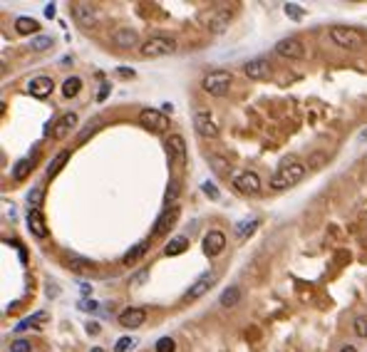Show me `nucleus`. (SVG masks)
Instances as JSON below:
<instances>
[{"label":"nucleus","instance_id":"1","mask_svg":"<svg viewBox=\"0 0 367 352\" xmlns=\"http://www.w3.org/2000/svg\"><path fill=\"white\" fill-rule=\"evenodd\" d=\"M305 171H308V167H305L303 161L286 159L280 167L275 169V174H273V179H271V188L283 191V188H290V186L300 184V181H303V176H305Z\"/></svg>","mask_w":367,"mask_h":352},{"label":"nucleus","instance_id":"2","mask_svg":"<svg viewBox=\"0 0 367 352\" xmlns=\"http://www.w3.org/2000/svg\"><path fill=\"white\" fill-rule=\"evenodd\" d=\"M330 40H332L337 47H343V50H360V47L367 45V37L362 30L345 28V25H335V28L330 30Z\"/></svg>","mask_w":367,"mask_h":352},{"label":"nucleus","instance_id":"3","mask_svg":"<svg viewBox=\"0 0 367 352\" xmlns=\"http://www.w3.org/2000/svg\"><path fill=\"white\" fill-rule=\"evenodd\" d=\"M174 52H176L174 37L156 35V37H149L147 42H142V55L144 57H164V55H174Z\"/></svg>","mask_w":367,"mask_h":352},{"label":"nucleus","instance_id":"4","mask_svg":"<svg viewBox=\"0 0 367 352\" xmlns=\"http://www.w3.org/2000/svg\"><path fill=\"white\" fill-rule=\"evenodd\" d=\"M231 82H233L231 72L218 70V72H209V74H206V77L201 79V87H204V92L213 94V97H223V94L229 92Z\"/></svg>","mask_w":367,"mask_h":352},{"label":"nucleus","instance_id":"5","mask_svg":"<svg viewBox=\"0 0 367 352\" xmlns=\"http://www.w3.org/2000/svg\"><path fill=\"white\" fill-rule=\"evenodd\" d=\"M216 280H218V273H216V270H206L204 276H199V278L191 283V288L186 290L184 300H189V303L199 300L204 293H209V288H213V283H216Z\"/></svg>","mask_w":367,"mask_h":352},{"label":"nucleus","instance_id":"6","mask_svg":"<svg viewBox=\"0 0 367 352\" xmlns=\"http://www.w3.org/2000/svg\"><path fill=\"white\" fill-rule=\"evenodd\" d=\"M275 52L280 57H288V60H303L305 57V45L298 37H283V40H278Z\"/></svg>","mask_w":367,"mask_h":352},{"label":"nucleus","instance_id":"7","mask_svg":"<svg viewBox=\"0 0 367 352\" xmlns=\"http://www.w3.org/2000/svg\"><path fill=\"white\" fill-rule=\"evenodd\" d=\"M139 124L147 127V129H152V131H166L169 129V119L164 117V112H159V110H142V114H139Z\"/></svg>","mask_w":367,"mask_h":352},{"label":"nucleus","instance_id":"8","mask_svg":"<svg viewBox=\"0 0 367 352\" xmlns=\"http://www.w3.org/2000/svg\"><path fill=\"white\" fill-rule=\"evenodd\" d=\"M233 188H238L241 194H258L261 191V179L256 171H241L233 176Z\"/></svg>","mask_w":367,"mask_h":352},{"label":"nucleus","instance_id":"9","mask_svg":"<svg viewBox=\"0 0 367 352\" xmlns=\"http://www.w3.org/2000/svg\"><path fill=\"white\" fill-rule=\"evenodd\" d=\"M243 72H246V77H248V79H256V82L268 79V77H271V62H268V60H263V57L248 60V62L243 65Z\"/></svg>","mask_w":367,"mask_h":352},{"label":"nucleus","instance_id":"10","mask_svg":"<svg viewBox=\"0 0 367 352\" xmlns=\"http://www.w3.org/2000/svg\"><path fill=\"white\" fill-rule=\"evenodd\" d=\"M193 129L199 131V137H204V139H216L218 137V127L213 124L209 112H196L193 114Z\"/></svg>","mask_w":367,"mask_h":352},{"label":"nucleus","instance_id":"11","mask_svg":"<svg viewBox=\"0 0 367 352\" xmlns=\"http://www.w3.org/2000/svg\"><path fill=\"white\" fill-rule=\"evenodd\" d=\"M72 15H75V20L82 28H92L97 22V8L90 5V3H75L72 5Z\"/></svg>","mask_w":367,"mask_h":352},{"label":"nucleus","instance_id":"12","mask_svg":"<svg viewBox=\"0 0 367 352\" xmlns=\"http://www.w3.org/2000/svg\"><path fill=\"white\" fill-rule=\"evenodd\" d=\"M55 90V82H52V77H47V74H40V77H33L30 82H27V92L33 94V97H47V94Z\"/></svg>","mask_w":367,"mask_h":352},{"label":"nucleus","instance_id":"13","mask_svg":"<svg viewBox=\"0 0 367 352\" xmlns=\"http://www.w3.org/2000/svg\"><path fill=\"white\" fill-rule=\"evenodd\" d=\"M147 320V310L144 308H127L124 313H119V325L122 328H142Z\"/></svg>","mask_w":367,"mask_h":352},{"label":"nucleus","instance_id":"14","mask_svg":"<svg viewBox=\"0 0 367 352\" xmlns=\"http://www.w3.org/2000/svg\"><path fill=\"white\" fill-rule=\"evenodd\" d=\"M176 219H179V206H166V208L161 211V216H159L156 223H154V236L166 233V231L176 223Z\"/></svg>","mask_w":367,"mask_h":352},{"label":"nucleus","instance_id":"15","mask_svg":"<svg viewBox=\"0 0 367 352\" xmlns=\"http://www.w3.org/2000/svg\"><path fill=\"white\" fill-rule=\"evenodd\" d=\"M226 248V236L221 233V231H209L206 236H204V253L206 256H218L221 251Z\"/></svg>","mask_w":367,"mask_h":352},{"label":"nucleus","instance_id":"16","mask_svg":"<svg viewBox=\"0 0 367 352\" xmlns=\"http://www.w3.org/2000/svg\"><path fill=\"white\" fill-rule=\"evenodd\" d=\"M75 124H77V114L75 112H67V114H62L58 122H55V127H52V137L55 139H65L70 129H75Z\"/></svg>","mask_w":367,"mask_h":352},{"label":"nucleus","instance_id":"17","mask_svg":"<svg viewBox=\"0 0 367 352\" xmlns=\"http://www.w3.org/2000/svg\"><path fill=\"white\" fill-rule=\"evenodd\" d=\"M27 226H30V233L35 238H45L47 236V223H45V216H42L40 208H33L27 213Z\"/></svg>","mask_w":367,"mask_h":352},{"label":"nucleus","instance_id":"18","mask_svg":"<svg viewBox=\"0 0 367 352\" xmlns=\"http://www.w3.org/2000/svg\"><path fill=\"white\" fill-rule=\"evenodd\" d=\"M136 30H132V28H119V30H115V35H112V42H115L117 47H122V50H129V47H134L136 45Z\"/></svg>","mask_w":367,"mask_h":352},{"label":"nucleus","instance_id":"19","mask_svg":"<svg viewBox=\"0 0 367 352\" xmlns=\"http://www.w3.org/2000/svg\"><path fill=\"white\" fill-rule=\"evenodd\" d=\"M166 149H169V154L176 159V164H184V161H186V142H184V137L172 134L169 142H166Z\"/></svg>","mask_w":367,"mask_h":352},{"label":"nucleus","instance_id":"20","mask_svg":"<svg viewBox=\"0 0 367 352\" xmlns=\"http://www.w3.org/2000/svg\"><path fill=\"white\" fill-rule=\"evenodd\" d=\"M67 268H70L72 273H87V270L95 268V260L79 258V256H70V258H67Z\"/></svg>","mask_w":367,"mask_h":352},{"label":"nucleus","instance_id":"21","mask_svg":"<svg viewBox=\"0 0 367 352\" xmlns=\"http://www.w3.org/2000/svg\"><path fill=\"white\" fill-rule=\"evenodd\" d=\"M186 248H189V238H186V236H176V238H172V241L166 243L164 253H166V256H181Z\"/></svg>","mask_w":367,"mask_h":352},{"label":"nucleus","instance_id":"22","mask_svg":"<svg viewBox=\"0 0 367 352\" xmlns=\"http://www.w3.org/2000/svg\"><path fill=\"white\" fill-rule=\"evenodd\" d=\"M238 300H241V288H226L221 297H218V303H221V308H236L238 305Z\"/></svg>","mask_w":367,"mask_h":352},{"label":"nucleus","instance_id":"23","mask_svg":"<svg viewBox=\"0 0 367 352\" xmlns=\"http://www.w3.org/2000/svg\"><path fill=\"white\" fill-rule=\"evenodd\" d=\"M15 30H18L20 35H30V33H38L40 25H38V20H33V18H27V15H22V18L15 20Z\"/></svg>","mask_w":367,"mask_h":352},{"label":"nucleus","instance_id":"24","mask_svg":"<svg viewBox=\"0 0 367 352\" xmlns=\"http://www.w3.org/2000/svg\"><path fill=\"white\" fill-rule=\"evenodd\" d=\"M204 22H209V28H211L213 33H223V28H226V22H229V15L226 13H218V15H204Z\"/></svg>","mask_w":367,"mask_h":352},{"label":"nucleus","instance_id":"25","mask_svg":"<svg viewBox=\"0 0 367 352\" xmlns=\"http://www.w3.org/2000/svg\"><path fill=\"white\" fill-rule=\"evenodd\" d=\"M147 246H149L147 241H139V243L134 246V248H132V251H129V253H127V256L122 258V263H124V265H134L136 260H139L142 256H144V253H147Z\"/></svg>","mask_w":367,"mask_h":352},{"label":"nucleus","instance_id":"26","mask_svg":"<svg viewBox=\"0 0 367 352\" xmlns=\"http://www.w3.org/2000/svg\"><path fill=\"white\" fill-rule=\"evenodd\" d=\"M67 159H70V149H65V151H60L58 156H55V159H52V161L47 164V179H52V176L58 174L60 169H62V164H65Z\"/></svg>","mask_w":367,"mask_h":352},{"label":"nucleus","instance_id":"27","mask_svg":"<svg viewBox=\"0 0 367 352\" xmlns=\"http://www.w3.org/2000/svg\"><path fill=\"white\" fill-rule=\"evenodd\" d=\"M79 90H82V79H79V77H67V79L62 82V94H65V97H77Z\"/></svg>","mask_w":367,"mask_h":352},{"label":"nucleus","instance_id":"28","mask_svg":"<svg viewBox=\"0 0 367 352\" xmlns=\"http://www.w3.org/2000/svg\"><path fill=\"white\" fill-rule=\"evenodd\" d=\"M30 171H33V159H20L18 164L13 167V179H15V181H22Z\"/></svg>","mask_w":367,"mask_h":352},{"label":"nucleus","instance_id":"29","mask_svg":"<svg viewBox=\"0 0 367 352\" xmlns=\"http://www.w3.org/2000/svg\"><path fill=\"white\" fill-rule=\"evenodd\" d=\"M42 201H45V188H42V186H33L30 194H27V206H30V211H33V208H40Z\"/></svg>","mask_w":367,"mask_h":352},{"label":"nucleus","instance_id":"30","mask_svg":"<svg viewBox=\"0 0 367 352\" xmlns=\"http://www.w3.org/2000/svg\"><path fill=\"white\" fill-rule=\"evenodd\" d=\"M45 313H38V315L33 317H25V320H20L18 325H15V333H22V330H30V328H35V325H40V322H45Z\"/></svg>","mask_w":367,"mask_h":352},{"label":"nucleus","instance_id":"31","mask_svg":"<svg viewBox=\"0 0 367 352\" xmlns=\"http://www.w3.org/2000/svg\"><path fill=\"white\" fill-rule=\"evenodd\" d=\"M50 47H52V37L40 35V37H33V40H30V50H35V52H45V50H50Z\"/></svg>","mask_w":367,"mask_h":352},{"label":"nucleus","instance_id":"32","mask_svg":"<svg viewBox=\"0 0 367 352\" xmlns=\"http://www.w3.org/2000/svg\"><path fill=\"white\" fill-rule=\"evenodd\" d=\"M258 223H261L258 219H248V221H241L238 226H236V233H238L241 238H243V236H251L253 231L258 228Z\"/></svg>","mask_w":367,"mask_h":352},{"label":"nucleus","instance_id":"33","mask_svg":"<svg viewBox=\"0 0 367 352\" xmlns=\"http://www.w3.org/2000/svg\"><path fill=\"white\" fill-rule=\"evenodd\" d=\"M283 10H286V15H288L290 20H303L305 18V13H303V8H300L298 3H286Z\"/></svg>","mask_w":367,"mask_h":352},{"label":"nucleus","instance_id":"34","mask_svg":"<svg viewBox=\"0 0 367 352\" xmlns=\"http://www.w3.org/2000/svg\"><path fill=\"white\" fill-rule=\"evenodd\" d=\"M97 127H99V119H92V122H90V124H87V127L77 134V144H84V142H87V137H92V134L97 131Z\"/></svg>","mask_w":367,"mask_h":352},{"label":"nucleus","instance_id":"35","mask_svg":"<svg viewBox=\"0 0 367 352\" xmlns=\"http://www.w3.org/2000/svg\"><path fill=\"white\" fill-rule=\"evenodd\" d=\"M352 330L357 337H367V315H357L352 322Z\"/></svg>","mask_w":367,"mask_h":352},{"label":"nucleus","instance_id":"36","mask_svg":"<svg viewBox=\"0 0 367 352\" xmlns=\"http://www.w3.org/2000/svg\"><path fill=\"white\" fill-rule=\"evenodd\" d=\"M154 347H156V352H176V342L172 337H159Z\"/></svg>","mask_w":367,"mask_h":352},{"label":"nucleus","instance_id":"37","mask_svg":"<svg viewBox=\"0 0 367 352\" xmlns=\"http://www.w3.org/2000/svg\"><path fill=\"white\" fill-rule=\"evenodd\" d=\"M134 345H136L134 337H119V340L115 342V352H129Z\"/></svg>","mask_w":367,"mask_h":352},{"label":"nucleus","instance_id":"38","mask_svg":"<svg viewBox=\"0 0 367 352\" xmlns=\"http://www.w3.org/2000/svg\"><path fill=\"white\" fill-rule=\"evenodd\" d=\"M176 196H179V184H176V181H172V184H169V188H166V196H164L166 206H174Z\"/></svg>","mask_w":367,"mask_h":352},{"label":"nucleus","instance_id":"39","mask_svg":"<svg viewBox=\"0 0 367 352\" xmlns=\"http://www.w3.org/2000/svg\"><path fill=\"white\" fill-rule=\"evenodd\" d=\"M201 188H204V194H206L211 201H216V199H218V188H216L211 181H204V184H201Z\"/></svg>","mask_w":367,"mask_h":352},{"label":"nucleus","instance_id":"40","mask_svg":"<svg viewBox=\"0 0 367 352\" xmlns=\"http://www.w3.org/2000/svg\"><path fill=\"white\" fill-rule=\"evenodd\" d=\"M10 352H30V342L27 340H15L10 345Z\"/></svg>","mask_w":367,"mask_h":352},{"label":"nucleus","instance_id":"41","mask_svg":"<svg viewBox=\"0 0 367 352\" xmlns=\"http://www.w3.org/2000/svg\"><path fill=\"white\" fill-rule=\"evenodd\" d=\"M97 305L95 300H79V310H84V313H97Z\"/></svg>","mask_w":367,"mask_h":352},{"label":"nucleus","instance_id":"42","mask_svg":"<svg viewBox=\"0 0 367 352\" xmlns=\"http://www.w3.org/2000/svg\"><path fill=\"white\" fill-rule=\"evenodd\" d=\"M209 164L216 167V171H223V169H229V164L223 161V159H218V156H209Z\"/></svg>","mask_w":367,"mask_h":352},{"label":"nucleus","instance_id":"43","mask_svg":"<svg viewBox=\"0 0 367 352\" xmlns=\"http://www.w3.org/2000/svg\"><path fill=\"white\" fill-rule=\"evenodd\" d=\"M45 18H55V3H47V5H45Z\"/></svg>","mask_w":367,"mask_h":352},{"label":"nucleus","instance_id":"44","mask_svg":"<svg viewBox=\"0 0 367 352\" xmlns=\"http://www.w3.org/2000/svg\"><path fill=\"white\" fill-rule=\"evenodd\" d=\"M107 92H109V87L104 85V87H102V92L97 94V99H99V102H104V99H107Z\"/></svg>","mask_w":367,"mask_h":352},{"label":"nucleus","instance_id":"45","mask_svg":"<svg viewBox=\"0 0 367 352\" xmlns=\"http://www.w3.org/2000/svg\"><path fill=\"white\" fill-rule=\"evenodd\" d=\"M79 290H82V295H90V293H92V288H90L87 283H82V285H79Z\"/></svg>","mask_w":367,"mask_h":352},{"label":"nucleus","instance_id":"46","mask_svg":"<svg viewBox=\"0 0 367 352\" xmlns=\"http://www.w3.org/2000/svg\"><path fill=\"white\" fill-rule=\"evenodd\" d=\"M357 142H360V144H365V142H367V129H365V131H360V137H357Z\"/></svg>","mask_w":367,"mask_h":352},{"label":"nucleus","instance_id":"47","mask_svg":"<svg viewBox=\"0 0 367 352\" xmlns=\"http://www.w3.org/2000/svg\"><path fill=\"white\" fill-rule=\"evenodd\" d=\"M18 308H20V303H10V305H8V313H15Z\"/></svg>","mask_w":367,"mask_h":352},{"label":"nucleus","instance_id":"48","mask_svg":"<svg viewBox=\"0 0 367 352\" xmlns=\"http://www.w3.org/2000/svg\"><path fill=\"white\" fill-rule=\"evenodd\" d=\"M340 352H357V347H355V345H345Z\"/></svg>","mask_w":367,"mask_h":352},{"label":"nucleus","instance_id":"49","mask_svg":"<svg viewBox=\"0 0 367 352\" xmlns=\"http://www.w3.org/2000/svg\"><path fill=\"white\" fill-rule=\"evenodd\" d=\"M90 352H104V350H102V347H92V350H90Z\"/></svg>","mask_w":367,"mask_h":352}]
</instances>
